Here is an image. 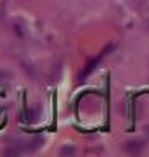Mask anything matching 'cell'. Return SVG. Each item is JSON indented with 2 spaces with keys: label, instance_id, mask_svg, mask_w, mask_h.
Returning a JSON list of instances; mask_svg holds the SVG:
<instances>
[{
  "label": "cell",
  "instance_id": "3957f363",
  "mask_svg": "<svg viewBox=\"0 0 149 157\" xmlns=\"http://www.w3.org/2000/svg\"><path fill=\"white\" fill-rule=\"evenodd\" d=\"M8 77V74H5V72H0V80H3V78H7Z\"/></svg>",
  "mask_w": 149,
  "mask_h": 157
},
{
  "label": "cell",
  "instance_id": "6da1fadb",
  "mask_svg": "<svg viewBox=\"0 0 149 157\" xmlns=\"http://www.w3.org/2000/svg\"><path fill=\"white\" fill-rule=\"evenodd\" d=\"M103 54H105V51H103V52H102L98 57H95V59H92V61H88V62H87V66L84 67V71H82L80 74H79V80H84V78H85V77L88 75V74H90V72L93 71V69H95V67L98 66V62L102 61Z\"/></svg>",
  "mask_w": 149,
  "mask_h": 157
},
{
  "label": "cell",
  "instance_id": "7a4b0ae2",
  "mask_svg": "<svg viewBox=\"0 0 149 157\" xmlns=\"http://www.w3.org/2000/svg\"><path fill=\"white\" fill-rule=\"evenodd\" d=\"M76 152V149L74 147H62L61 149V155H66V154H74Z\"/></svg>",
  "mask_w": 149,
  "mask_h": 157
}]
</instances>
